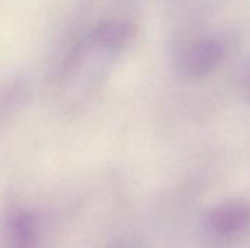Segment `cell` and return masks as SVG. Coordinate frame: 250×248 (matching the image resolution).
<instances>
[{
    "label": "cell",
    "mask_w": 250,
    "mask_h": 248,
    "mask_svg": "<svg viewBox=\"0 0 250 248\" xmlns=\"http://www.w3.org/2000/svg\"><path fill=\"white\" fill-rule=\"evenodd\" d=\"M227 44L218 35H205L188 41L174 54L177 72L189 79H202L214 73L224 61Z\"/></svg>",
    "instance_id": "1"
},
{
    "label": "cell",
    "mask_w": 250,
    "mask_h": 248,
    "mask_svg": "<svg viewBox=\"0 0 250 248\" xmlns=\"http://www.w3.org/2000/svg\"><path fill=\"white\" fill-rule=\"evenodd\" d=\"M135 37V25L127 19L111 18L95 23L83 37L85 41L107 57L122 54Z\"/></svg>",
    "instance_id": "2"
},
{
    "label": "cell",
    "mask_w": 250,
    "mask_h": 248,
    "mask_svg": "<svg viewBox=\"0 0 250 248\" xmlns=\"http://www.w3.org/2000/svg\"><path fill=\"white\" fill-rule=\"evenodd\" d=\"M249 222V209L243 202H226L212 209L207 218L208 232L217 240H231L240 235Z\"/></svg>",
    "instance_id": "3"
},
{
    "label": "cell",
    "mask_w": 250,
    "mask_h": 248,
    "mask_svg": "<svg viewBox=\"0 0 250 248\" xmlns=\"http://www.w3.org/2000/svg\"><path fill=\"white\" fill-rule=\"evenodd\" d=\"M40 241V221L28 209L10 212L3 225V248H35Z\"/></svg>",
    "instance_id": "4"
}]
</instances>
